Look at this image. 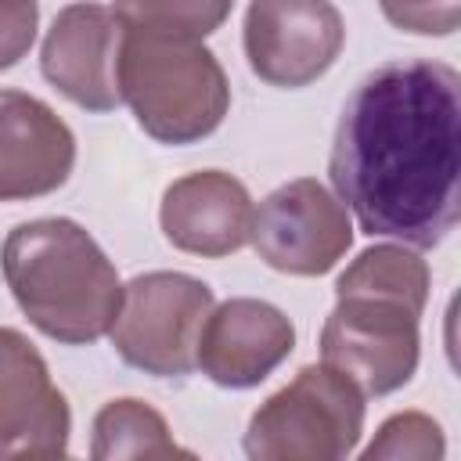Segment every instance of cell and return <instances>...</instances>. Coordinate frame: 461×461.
<instances>
[{
  "label": "cell",
  "instance_id": "cell-1",
  "mask_svg": "<svg viewBox=\"0 0 461 461\" xmlns=\"http://www.w3.org/2000/svg\"><path fill=\"white\" fill-rule=\"evenodd\" d=\"M328 173L364 234L436 249L461 216V76L429 58L367 72L342 104Z\"/></svg>",
  "mask_w": 461,
  "mask_h": 461
},
{
  "label": "cell",
  "instance_id": "cell-2",
  "mask_svg": "<svg viewBox=\"0 0 461 461\" xmlns=\"http://www.w3.org/2000/svg\"><path fill=\"white\" fill-rule=\"evenodd\" d=\"M22 313L50 339L83 346L112 331L122 285L97 241L65 216L18 223L0 252Z\"/></svg>",
  "mask_w": 461,
  "mask_h": 461
},
{
  "label": "cell",
  "instance_id": "cell-3",
  "mask_svg": "<svg viewBox=\"0 0 461 461\" xmlns=\"http://www.w3.org/2000/svg\"><path fill=\"white\" fill-rule=\"evenodd\" d=\"M119 90L140 130L162 144L209 137L227 115V76L198 40H155L126 32Z\"/></svg>",
  "mask_w": 461,
  "mask_h": 461
},
{
  "label": "cell",
  "instance_id": "cell-4",
  "mask_svg": "<svg viewBox=\"0 0 461 461\" xmlns=\"http://www.w3.org/2000/svg\"><path fill=\"white\" fill-rule=\"evenodd\" d=\"M364 425V396L342 371L303 367L249 421L245 454L256 461H324L346 457Z\"/></svg>",
  "mask_w": 461,
  "mask_h": 461
},
{
  "label": "cell",
  "instance_id": "cell-5",
  "mask_svg": "<svg viewBox=\"0 0 461 461\" xmlns=\"http://www.w3.org/2000/svg\"><path fill=\"white\" fill-rule=\"evenodd\" d=\"M212 310V292L198 277L155 270L122 288L112 324L119 357L155 378H184L198 367V335Z\"/></svg>",
  "mask_w": 461,
  "mask_h": 461
},
{
  "label": "cell",
  "instance_id": "cell-6",
  "mask_svg": "<svg viewBox=\"0 0 461 461\" xmlns=\"http://www.w3.org/2000/svg\"><path fill=\"white\" fill-rule=\"evenodd\" d=\"M339 306L321 331L324 364L357 382L360 393H393L418 367L421 310L378 292H335Z\"/></svg>",
  "mask_w": 461,
  "mask_h": 461
},
{
  "label": "cell",
  "instance_id": "cell-7",
  "mask_svg": "<svg viewBox=\"0 0 461 461\" xmlns=\"http://www.w3.org/2000/svg\"><path fill=\"white\" fill-rule=\"evenodd\" d=\"M252 245L274 270L313 277L331 270L349 241L353 227L346 205L331 198L317 180L303 176L270 191L252 212Z\"/></svg>",
  "mask_w": 461,
  "mask_h": 461
},
{
  "label": "cell",
  "instance_id": "cell-8",
  "mask_svg": "<svg viewBox=\"0 0 461 461\" xmlns=\"http://www.w3.org/2000/svg\"><path fill=\"white\" fill-rule=\"evenodd\" d=\"M346 40L331 0H252L245 14V54L270 86H306L331 68Z\"/></svg>",
  "mask_w": 461,
  "mask_h": 461
},
{
  "label": "cell",
  "instance_id": "cell-9",
  "mask_svg": "<svg viewBox=\"0 0 461 461\" xmlns=\"http://www.w3.org/2000/svg\"><path fill=\"white\" fill-rule=\"evenodd\" d=\"M126 29L112 7L72 4L65 7L43 40V76L76 104L90 112H112L122 101L119 54Z\"/></svg>",
  "mask_w": 461,
  "mask_h": 461
},
{
  "label": "cell",
  "instance_id": "cell-10",
  "mask_svg": "<svg viewBox=\"0 0 461 461\" xmlns=\"http://www.w3.org/2000/svg\"><path fill=\"white\" fill-rule=\"evenodd\" d=\"M68 450V407L32 342L0 328V461Z\"/></svg>",
  "mask_w": 461,
  "mask_h": 461
},
{
  "label": "cell",
  "instance_id": "cell-11",
  "mask_svg": "<svg viewBox=\"0 0 461 461\" xmlns=\"http://www.w3.org/2000/svg\"><path fill=\"white\" fill-rule=\"evenodd\" d=\"M295 331L288 317L259 299H227L209 310L198 335V367L227 389L259 385L288 353Z\"/></svg>",
  "mask_w": 461,
  "mask_h": 461
},
{
  "label": "cell",
  "instance_id": "cell-12",
  "mask_svg": "<svg viewBox=\"0 0 461 461\" xmlns=\"http://www.w3.org/2000/svg\"><path fill=\"white\" fill-rule=\"evenodd\" d=\"M76 162L72 130L36 97L0 90V202L61 187Z\"/></svg>",
  "mask_w": 461,
  "mask_h": 461
},
{
  "label": "cell",
  "instance_id": "cell-13",
  "mask_svg": "<svg viewBox=\"0 0 461 461\" xmlns=\"http://www.w3.org/2000/svg\"><path fill=\"white\" fill-rule=\"evenodd\" d=\"M166 238L194 256L238 252L252 234V202L241 180L220 169L191 173L166 187L162 198Z\"/></svg>",
  "mask_w": 461,
  "mask_h": 461
},
{
  "label": "cell",
  "instance_id": "cell-14",
  "mask_svg": "<svg viewBox=\"0 0 461 461\" xmlns=\"http://www.w3.org/2000/svg\"><path fill=\"white\" fill-rule=\"evenodd\" d=\"M97 461L108 457H191V450L176 447L166 421L140 400H115L94 418V447Z\"/></svg>",
  "mask_w": 461,
  "mask_h": 461
},
{
  "label": "cell",
  "instance_id": "cell-15",
  "mask_svg": "<svg viewBox=\"0 0 461 461\" xmlns=\"http://www.w3.org/2000/svg\"><path fill=\"white\" fill-rule=\"evenodd\" d=\"M112 11L133 36L202 40L223 25L230 0H115Z\"/></svg>",
  "mask_w": 461,
  "mask_h": 461
},
{
  "label": "cell",
  "instance_id": "cell-16",
  "mask_svg": "<svg viewBox=\"0 0 461 461\" xmlns=\"http://www.w3.org/2000/svg\"><path fill=\"white\" fill-rule=\"evenodd\" d=\"M335 292H378L403 299L414 310H425L429 299V267L396 245H378L357 256V263L339 277Z\"/></svg>",
  "mask_w": 461,
  "mask_h": 461
},
{
  "label": "cell",
  "instance_id": "cell-17",
  "mask_svg": "<svg viewBox=\"0 0 461 461\" xmlns=\"http://www.w3.org/2000/svg\"><path fill=\"white\" fill-rule=\"evenodd\" d=\"M364 457H443L439 425L425 414H396L382 425L378 439L364 450Z\"/></svg>",
  "mask_w": 461,
  "mask_h": 461
},
{
  "label": "cell",
  "instance_id": "cell-18",
  "mask_svg": "<svg viewBox=\"0 0 461 461\" xmlns=\"http://www.w3.org/2000/svg\"><path fill=\"white\" fill-rule=\"evenodd\" d=\"M382 11L407 32L447 36L457 29V0H382Z\"/></svg>",
  "mask_w": 461,
  "mask_h": 461
},
{
  "label": "cell",
  "instance_id": "cell-19",
  "mask_svg": "<svg viewBox=\"0 0 461 461\" xmlns=\"http://www.w3.org/2000/svg\"><path fill=\"white\" fill-rule=\"evenodd\" d=\"M36 0H0V68H11L36 36Z\"/></svg>",
  "mask_w": 461,
  "mask_h": 461
}]
</instances>
